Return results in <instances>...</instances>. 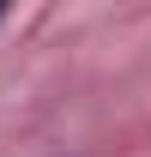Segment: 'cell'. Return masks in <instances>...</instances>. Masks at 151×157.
Listing matches in <instances>:
<instances>
[{
    "label": "cell",
    "mask_w": 151,
    "mask_h": 157,
    "mask_svg": "<svg viewBox=\"0 0 151 157\" xmlns=\"http://www.w3.org/2000/svg\"><path fill=\"white\" fill-rule=\"evenodd\" d=\"M0 12H6V0H0Z\"/></svg>",
    "instance_id": "1"
}]
</instances>
